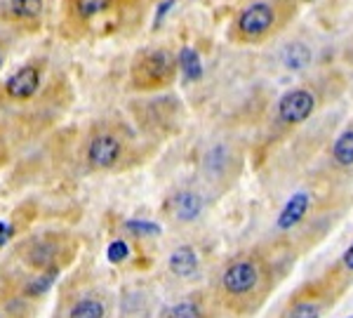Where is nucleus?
I'll list each match as a JSON object with an SVG mask.
<instances>
[{"label": "nucleus", "mask_w": 353, "mask_h": 318, "mask_svg": "<svg viewBox=\"0 0 353 318\" xmlns=\"http://www.w3.org/2000/svg\"><path fill=\"white\" fill-rule=\"evenodd\" d=\"M349 318H353V316H349Z\"/></svg>", "instance_id": "26"}, {"label": "nucleus", "mask_w": 353, "mask_h": 318, "mask_svg": "<svg viewBox=\"0 0 353 318\" xmlns=\"http://www.w3.org/2000/svg\"><path fill=\"white\" fill-rule=\"evenodd\" d=\"M48 0H0V28L17 33H33L43 26Z\"/></svg>", "instance_id": "7"}, {"label": "nucleus", "mask_w": 353, "mask_h": 318, "mask_svg": "<svg viewBox=\"0 0 353 318\" xmlns=\"http://www.w3.org/2000/svg\"><path fill=\"white\" fill-rule=\"evenodd\" d=\"M309 210H311V196L306 194V191H297V194H292V198L285 203V208L281 210V215H278V219H276V226L281 231L294 229V226L309 215Z\"/></svg>", "instance_id": "11"}, {"label": "nucleus", "mask_w": 353, "mask_h": 318, "mask_svg": "<svg viewBox=\"0 0 353 318\" xmlns=\"http://www.w3.org/2000/svg\"><path fill=\"white\" fill-rule=\"evenodd\" d=\"M332 297H337V292L330 288V283H309L290 297L281 318H321L332 304Z\"/></svg>", "instance_id": "8"}, {"label": "nucleus", "mask_w": 353, "mask_h": 318, "mask_svg": "<svg viewBox=\"0 0 353 318\" xmlns=\"http://www.w3.org/2000/svg\"><path fill=\"white\" fill-rule=\"evenodd\" d=\"M269 264L252 255L231 259L219 274V295L226 304L238 311L257 309L269 290Z\"/></svg>", "instance_id": "3"}, {"label": "nucleus", "mask_w": 353, "mask_h": 318, "mask_svg": "<svg viewBox=\"0 0 353 318\" xmlns=\"http://www.w3.org/2000/svg\"><path fill=\"white\" fill-rule=\"evenodd\" d=\"M176 59H179V71L184 73L189 81H198V78L203 76L201 54H198L193 48H184L179 54H176Z\"/></svg>", "instance_id": "18"}, {"label": "nucleus", "mask_w": 353, "mask_h": 318, "mask_svg": "<svg viewBox=\"0 0 353 318\" xmlns=\"http://www.w3.org/2000/svg\"><path fill=\"white\" fill-rule=\"evenodd\" d=\"M128 255H130V248H128V243L125 241H113L109 250H106V259H109L111 264H121L128 259Z\"/></svg>", "instance_id": "21"}, {"label": "nucleus", "mask_w": 353, "mask_h": 318, "mask_svg": "<svg viewBox=\"0 0 353 318\" xmlns=\"http://www.w3.org/2000/svg\"><path fill=\"white\" fill-rule=\"evenodd\" d=\"M318 106V95L311 88H292L285 95H281L276 104V116L283 125H301L309 121Z\"/></svg>", "instance_id": "9"}, {"label": "nucleus", "mask_w": 353, "mask_h": 318, "mask_svg": "<svg viewBox=\"0 0 353 318\" xmlns=\"http://www.w3.org/2000/svg\"><path fill=\"white\" fill-rule=\"evenodd\" d=\"M12 236V226L8 224H0V246H5V241Z\"/></svg>", "instance_id": "25"}, {"label": "nucleus", "mask_w": 353, "mask_h": 318, "mask_svg": "<svg viewBox=\"0 0 353 318\" xmlns=\"http://www.w3.org/2000/svg\"><path fill=\"white\" fill-rule=\"evenodd\" d=\"M309 61H311V50L306 48V45L292 43V45H288V48L283 50V64H285L288 69L299 71V69H304Z\"/></svg>", "instance_id": "17"}, {"label": "nucleus", "mask_w": 353, "mask_h": 318, "mask_svg": "<svg viewBox=\"0 0 353 318\" xmlns=\"http://www.w3.org/2000/svg\"><path fill=\"white\" fill-rule=\"evenodd\" d=\"M170 271L179 278H189L198 271V257L191 248H179L170 255Z\"/></svg>", "instance_id": "15"}, {"label": "nucleus", "mask_w": 353, "mask_h": 318, "mask_svg": "<svg viewBox=\"0 0 353 318\" xmlns=\"http://www.w3.org/2000/svg\"><path fill=\"white\" fill-rule=\"evenodd\" d=\"M10 158V144H8V137H5V130L0 128V168L8 163Z\"/></svg>", "instance_id": "24"}, {"label": "nucleus", "mask_w": 353, "mask_h": 318, "mask_svg": "<svg viewBox=\"0 0 353 318\" xmlns=\"http://www.w3.org/2000/svg\"><path fill=\"white\" fill-rule=\"evenodd\" d=\"M128 229L141 236H158L161 234V226L153 224V221H128Z\"/></svg>", "instance_id": "22"}, {"label": "nucleus", "mask_w": 353, "mask_h": 318, "mask_svg": "<svg viewBox=\"0 0 353 318\" xmlns=\"http://www.w3.org/2000/svg\"><path fill=\"white\" fill-rule=\"evenodd\" d=\"M10 48H12V33L0 28V71H3V66H5V59H8V54H10Z\"/></svg>", "instance_id": "23"}, {"label": "nucleus", "mask_w": 353, "mask_h": 318, "mask_svg": "<svg viewBox=\"0 0 353 318\" xmlns=\"http://www.w3.org/2000/svg\"><path fill=\"white\" fill-rule=\"evenodd\" d=\"M330 278H332L330 288H332L337 295L344 290L346 286H351V281H353V243L344 250V255L337 259L334 269L330 271Z\"/></svg>", "instance_id": "13"}, {"label": "nucleus", "mask_w": 353, "mask_h": 318, "mask_svg": "<svg viewBox=\"0 0 353 318\" xmlns=\"http://www.w3.org/2000/svg\"><path fill=\"white\" fill-rule=\"evenodd\" d=\"M144 5L146 0H61L59 33L68 41L113 33L137 14H144Z\"/></svg>", "instance_id": "1"}, {"label": "nucleus", "mask_w": 353, "mask_h": 318, "mask_svg": "<svg viewBox=\"0 0 353 318\" xmlns=\"http://www.w3.org/2000/svg\"><path fill=\"white\" fill-rule=\"evenodd\" d=\"M130 153V141L125 137L123 128L111 123L94 125L85 139V163L97 172H111L125 166Z\"/></svg>", "instance_id": "5"}, {"label": "nucleus", "mask_w": 353, "mask_h": 318, "mask_svg": "<svg viewBox=\"0 0 353 318\" xmlns=\"http://www.w3.org/2000/svg\"><path fill=\"white\" fill-rule=\"evenodd\" d=\"M165 318H203V314H201V306L196 302H191V299H186V302L174 304L172 309L165 314Z\"/></svg>", "instance_id": "19"}, {"label": "nucleus", "mask_w": 353, "mask_h": 318, "mask_svg": "<svg viewBox=\"0 0 353 318\" xmlns=\"http://www.w3.org/2000/svg\"><path fill=\"white\" fill-rule=\"evenodd\" d=\"M299 12V0H257L231 21L229 38L238 45H261L285 28Z\"/></svg>", "instance_id": "2"}, {"label": "nucleus", "mask_w": 353, "mask_h": 318, "mask_svg": "<svg viewBox=\"0 0 353 318\" xmlns=\"http://www.w3.org/2000/svg\"><path fill=\"white\" fill-rule=\"evenodd\" d=\"M106 316V306L101 299L97 297H83L68 311V318H104Z\"/></svg>", "instance_id": "16"}, {"label": "nucleus", "mask_w": 353, "mask_h": 318, "mask_svg": "<svg viewBox=\"0 0 353 318\" xmlns=\"http://www.w3.org/2000/svg\"><path fill=\"white\" fill-rule=\"evenodd\" d=\"M21 252H26V262L36 269H48L54 264L57 252H59V236H38L31 241L21 243Z\"/></svg>", "instance_id": "10"}, {"label": "nucleus", "mask_w": 353, "mask_h": 318, "mask_svg": "<svg viewBox=\"0 0 353 318\" xmlns=\"http://www.w3.org/2000/svg\"><path fill=\"white\" fill-rule=\"evenodd\" d=\"M330 158L337 168H353V128L344 130L337 139H334Z\"/></svg>", "instance_id": "14"}, {"label": "nucleus", "mask_w": 353, "mask_h": 318, "mask_svg": "<svg viewBox=\"0 0 353 318\" xmlns=\"http://www.w3.org/2000/svg\"><path fill=\"white\" fill-rule=\"evenodd\" d=\"M179 59L168 48H144L130 64V88L137 92H158L174 83Z\"/></svg>", "instance_id": "4"}, {"label": "nucleus", "mask_w": 353, "mask_h": 318, "mask_svg": "<svg viewBox=\"0 0 353 318\" xmlns=\"http://www.w3.org/2000/svg\"><path fill=\"white\" fill-rule=\"evenodd\" d=\"M170 208H172V215L179 221H193L203 210V198L193 194V191H179L176 196H172Z\"/></svg>", "instance_id": "12"}, {"label": "nucleus", "mask_w": 353, "mask_h": 318, "mask_svg": "<svg viewBox=\"0 0 353 318\" xmlns=\"http://www.w3.org/2000/svg\"><path fill=\"white\" fill-rule=\"evenodd\" d=\"M45 69H48V61L41 59V57L28 59L19 69H14L0 83V106L28 104V101L36 99L43 90Z\"/></svg>", "instance_id": "6"}, {"label": "nucleus", "mask_w": 353, "mask_h": 318, "mask_svg": "<svg viewBox=\"0 0 353 318\" xmlns=\"http://www.w3.org/2000/svg\"><path fill=\"white\" fill-rule=\"evenodd\" d=\"M57 278V269H52L50 274H43L41 278H36V281H31L26 286V295H31V297H38V295H43L45 290H50V286H52V281Z\"/></svg>", "instance_id": "20"}]
</instances>
